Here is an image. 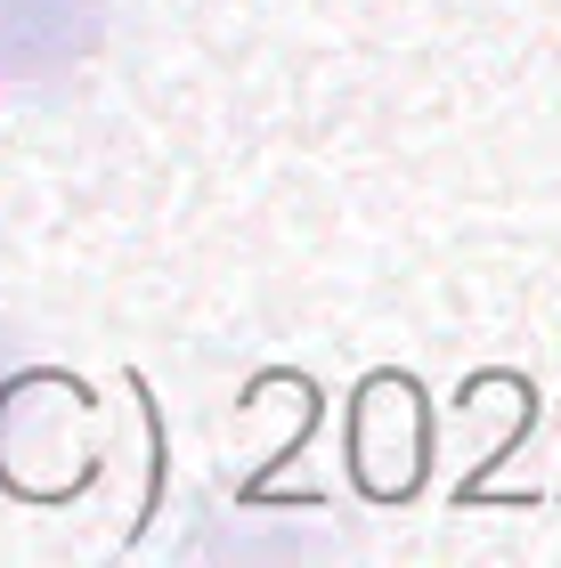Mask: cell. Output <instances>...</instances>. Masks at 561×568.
<instances>
[{"mask_svg":"<svg viewBox=\"0 0 561 568\" xmlns=\"http://www.w3.org/2000/svg\"><path fill=\"white\" fill-rule=\"evenodd\" d=\"M107 41V0H0V90H41L90 65Z\"/></svg>","mask_w":561,"mask_h":568,"instance_id":"cell-1","label":"cell"}]
</instances>
